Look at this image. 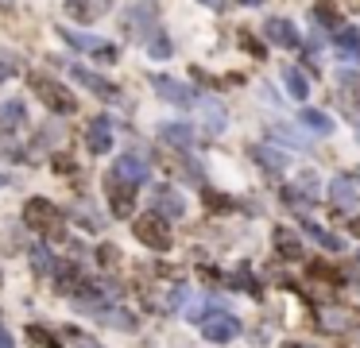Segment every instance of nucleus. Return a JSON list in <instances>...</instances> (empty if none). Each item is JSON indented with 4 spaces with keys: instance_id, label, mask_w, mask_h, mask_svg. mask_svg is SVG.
<instances>
[{
    "instance_id": "29",
    "label": "nucleus",
    "mask_w": 360,
    "mask_h": 348,
    "mask_svg": "<svg viewBox=\"0 0 360 348\" xmlns=\"http://www.w3.org/2000/svg\"><path fill=\"white\" fill-rule=\"evenodd\" d=\"M93 58H101V62H117V58H120V50L113 47V43H105V39H101V43H97V50H93Z\"/></svg>"
},
{
    "instance_id": "26",
    "label": "nucleus",
    "mask_w": 360,
    "mask_h": 348,
    "mask_svg": "<svg viewBox=\"0 0 360 348\" xmlns=\"http://www.w3.org/2000/svg\"><path fill=\"white\" fill-rule=\"evenodd\" d=\"M233 287H240V290H248V294H260V282L252 279V271L248 267H240V271L233 275Z\"/></svg>"
},
{
    "instance_id": "28",
    "label": "nucleus",
    "mask_w": 360,
    "mask_h": 348,
    "mask_svg": "<svg viewBox=\"0 0 360 348\" xmlns=\"http://www.w3.org/2000/svg\"><path fill=\"white\" fill-rule=\"evenodd\" d=\"M326 325L333 333H341V329H349L352 325V314H341V310H333V314H326Z\"/></svg>"
},
{
    "instance_id": "23",
    "label": "nucleus",
    "mask_w": 360,
    "mask_h": 348,
    "mask_svg": "<svg viewBox=\"0 0 360 348\" xmlns=\"http://www.w3.org/2000/svg\"><path fill=\"white\" fill-rule=\"evenodd\" d=\"M0 124H4V128L24 124V105H20V101H8V105H0Z\"/></svg>"
},
{
    "instance_id": "27",
    "label": "nucleus",
    "mask_w": 360,
    "mask_h": 348,
    "mask_svg": "<svg viewBox=\"0 0 360 348\" xmlns=\"http://www.w3.org/2000/svg\"><path fill=\"white\" fill-rule=\"evenodd\" d=\"M252 155L260 159V163H264V166H271V171H279V166H283V163H287V159H283V155H279V151H271V147H256V151H252Z\"/></svg>"
},
{
    "instance_id": "21",
    "label": "nucleus",
    "mask_w": 360,
    "mask_h": 348,
    "mask_svg": "<svg viewBox=\"0 0 360 348\" xmlns=\"http://www.w3.org/2000/svg\"><path fill=\"white\" fill-rule=\"evenodd\" d=\"M314 20H318L322 27H333V31L341 27V24H337V20H341V12H337L333 0H318V4H314Z\"/></svg>"
},
{
    "instance_id": "22",
    "label": "nucleus",
    "mask_w": 360,
    "mask_h": 348,
    "mask_svg": "<svg viewBox=\"0 0 360 348\" xmlns=\"http://www.w3.org/2000/svg\"><path fill=\"white\" fill-rule=\"evenodd\" d=\"M306 232H310V236L322 244V248H329V252H345V240H341V236H333V232L318 229V224H306Z\"/></svg>"
},
{
    "instance_id": "18",
    "label": "nucleus",
    "mask_w": 360,
    "mask_h": 348,
    "mask_svg": "<svg viewBox=\"0 0 360 348\" xmlns=\"http://www.w3.org/2000/svg\"><path fill=\"white\" fill-rule=\"evenodd\" d=\"M283 82H287V93H291L294 101H306V97H310V82H306V74H302L298 66H287V70H283Z\"/></svg>"
},
{
    "instance_id": "36",
    "label": "nucleus",
    "mask_w": 360,
    "mask_h": 348,
    "mask_svg": "<svg viewBox=\"0 0 360 348\" xmlns=\"http://www.w3.org/2000/svg\"><path fill=\"white\" fill-rule=\"evenodd\" d=\"M349 229H352V236H360V217H352V224H349Z\"/></svg>"
},
{
    "instance_id": "5",
    "label": "nucleus",
    "mask_w": 360,
    "mask_h": 348,
    "mask_svg": "<svg viewBox=\"0 0 360 348\" xmlns=\"http://www.w3.org/2000/svg\"><path fill=\"white\" fill-rule=\"evenodd\" d=\"M113 178L124 182V186H140V182H147V163H143L140 155H124L113 166Z\"/></svg>"
},
{
    "instance_id": "19",
    "label": "nucleus",
    "mask_w": 360,
    "mask_h": 348,
    "mask_svg": "<svg viewBox=\"0 0 360 348\" xmlns=\"http://www.w3.org/2000/svg\"><path fill=\"white\" fill-rule=\"evenodd\" d=\"M298 120H302L306 128H314L318 136H329V132H333V120H329V113H322V108H302Z\"/></svg>"
},
{
    "instance_id": "40",
    "label": "nucleus",
    "mask_w": 360,
    "mask_h": 348,
    "mask_svg": "<svg viewBox=\"0 0 360 348\" xmlns=\"http://www.w3.org/2000/svg\"><path fill=\"white\" fill-rule=\"evenodd\" d=\"M283 348H310V345H294V340H287V345Z\"/></svg>"
},
{
    "instance_id": "3",
    "label": "nucleus",
    "mask_w": 360,
    "mask_h": 348,
    "mask_svg": "<svg viewBox=\"0 0 360 348\" xmlns=\"http://www.w3.org/2000/svg\"><path fill=\"white\" fill-rule=\"evenodd\" d=\"M136 236H140V244H147V248H155V252L171 248V229L159 213H143L140 221H136Z\"/></svg>"
},
{
    "instance_id": "35",
    "label": "nucleus",
    "mask_w": 360,
    "mask_h": 348,
    "mask_svg": "<svg viewBox=\"0 0 360 348\" xmlns=\"http://www.w3.org/2000/svg\"><path fill=\"white\" fill-rule=\"evenodd\" d=\"M12 70H16V62H0V82H4V78H8Z\"/></svg>"
},
{
    "instance_id": "14",
    "label": "nucleus",
    "mask_w": 360,
    "mask_h": 348,
    "mask_svg": "<svg viewBox=\"0 0 360 348\" xmlns=\"http://www.w3.org/2000/svg\"><path fill=\"white\" fill-rule=\"evenodd\" d=\"M155 213L163 217V221H167V217H182V209H186V201L178 198L175 190H167V186H163V190H155Z\"/></svg>"
},
{
    "instance_id": "31",
    "label": "nucleus",
    "mask_w": 360,
    "mask_h": 348,
    "mask_svg": "<svg viewBox=\"0 0 360 348\" xmlns=\"http://www.w3.org/2000/svg\"><path fill=\"white\" fill-rule=\"evenodd\" d=\"M151 58H171L175 50H171V43L167 39H151V50H147Z\"/></svg>"
},
{
    "instance_id": "39",
    "label": "nucleus",
    "mask_w": 360,
    "mask_h": 348,
    "mask_svg": "<svg viewBox=\"0 0 360 348\" xmlns=\"http://www.w3.org/2000/svg\"><path fill=\"white\" fill-rule=\"evenodd\" d=\"M0 348H12V340H8V337H4V333H0Z\"/></svg>"
},
{
    "instance_id": "10",
    "label": "nucleus",
    "mask_w": 360,
    "mask_h": 348,
    "mask_svg": "<svg viewBox=\"0 0 360 348\" xmlns=\"http://www.w3.org/2000/svg\"><path fill=\"white\" fill-rule=\"evenodd\" d=\"M113 0H66V12L74 20H82V24H89V20H97L101 12H109Z\"/></svg>"
},
{
    "instance_id": "4",
    "label": "nucleus",
    "mask_w": 360,
    "mask_h": 348,
    "mask_svg": "<svg viewBox=\"0 0 360 348\" xmlns=\"http://www.w3.org/2000/svg\"><path fill=\"white\" fill-rule=\"evenodd\" d=\"M201 333H206V340H213V345H229V340H236V333H240V321H236L233 314H213V317H206Z\"/></svg>"
},
{
    "instance_id": "8",
    "label": "nucleus",
    "mask_w": 360,
    "mask_h": 348,
    "mask_svg": "<svg viewBox=\"0 0 360 348\" xmlns=\"http://www.w3.org/2000/svg\"><path fill=\"white\" fill-rule=\"evenodd\" d=\"M155 27H159V12L151 8V4L128 12V35H151Z\"/></svg>"
},
{
    "instance_id": "11",
    "label": "nucleus",
    "mask_w": 360,
    "mask_h": 348,
    "mask_svg": "<svg viewBox=\"0 0 360 348\" xmlns=\"http://www.w3.org/2000/svg\"><path fill=\"white\" fill-rule=\"evenodd\" d=\"M70 78H78V82H82L85 89H93L97 97H105V101L117 97V85H109L101 74H89V70H82V66H70Z\"/></svg>"
},
{
    "instance_id": "33",
    "label": "nucleus",
    "mask_w": 360,
    "mask_h": 348,
    "mask_svg": "<svg viewBox=\"0 0 360 348\" xmlns=\"http://www.w3.org/2000/svg\"><path fill=\"white\" fill-rule=\"evenodd\" d=\"M97 259H101V263H117V259H120V252L113 248V244H105V248H97Z\"/></svg>"
},
{
    "instance_id": "6",
    "label": "nucleus",
    "mask_w": 360,
    "mask_h": 348,
    "mask_svg": "<svg viewBox=\"0 0 360 348\" xmlns=\"http://www.w3.org/2000/svg\"><path fill=\"white\" fill-rule=\"evenodd\" d=\"M109 205H113V217H128L136 205V186H124L117 178H109Z\"/></svg>"
},
{
    "instance_id": "2",
    "label": "nucleus",
    "mask_w": 360,
    "mask_h": 348,
    "mask_svg": "<svg viewBox=\"0 0 360 348\" xmlns=\"http://www.w3.org/2000/svg\"><path fill=\"white\" fill-rule=\"evenodd\" d=\"M31 89H35V97H39L50 113H66V116L78 113V101H74V93H70L66 85L50 82V78H31Z\"/></svg>"
},
{
    "instance_id": "38",
    "label": "nucleus",
    "mask_w": 360,
    "mask_h": 348,
    "mask_svg": "<svg viewBox=\"0 0 360 348\" xmlns=\"http://www.w3.org/2000/svg\"><path fill=\"white\" fill-rule=\"evenodd\" d=\"M201 4H210V8H221V4H225V0H201Z\"/></svg>"
},
{
    "instance_id": "32",
    "label": "nucleus",
    "mask_w": 360,
    "mask_h": 348,
    "mask_svg": "<svg viewBox=\"0 0 360 348\" xmlns=\"http://www.w3.org/2000/svg\"><path fill=\"white\" fill-rule=\"evenodd\" d=\"M240 43H244V50H248V55H256V58H264V55H268V50H264L260 43L252 39V35H240Z\"/></svg>"
},
{
    "instance_id": "41",
    "label": "nucleus",
    "mask_w": 360,
    "mask_h": 348,
    "mask_svg": "<svg viewBox=\"0 0 360 348\" xmlns=\"http://www.w3.org/2000/svg\"><path fill=\"white\" fill-rule=\"evenodd\" d=\"M0 186H4V174H0Z\"/></svg>"
},
{
    "instance_id": "30",
    "label": "nucleus",
    "mask_w": 360,
    "mask_h": 348,
    "mask_svg": "<svg viewBox=\"0 0 360 348\" xmlns=\"http://www.w3.org/2000/svg\"><path fill=\"white\" fill-rule=\"evenodd\" d=\"M50 166H55V174H74L78 171L70 155H55V159H50Z\"/></svg>"
},
{
    "instance_id": "25",
    "label": "nucleus",
    "mask_w": 360,
    "mask_h": 348,
    "mask_svg": "<svg viewBox=\"0 0 360 348\" xmlns=\"http://www.w3.org/2000/svg\"><path fill=\"white\" fill-rule=\"evenodd\" d=\"M206 205H210V213H229V209H233V198H225V194H213V190H206Z\"/></svg>"
},
{
    "instance_id": "13",
    "label": "nucleus",
    "mask_w": 360,
    "mask_h": 348,
    "mask_svg": "<svg viewBox=\"0 0 360 348\" xmlns=\"http://www.w3.org/2000/svg\"><path fill=\"white\" fill-rule=\"evenodd\" d=\"M333 43L341 58H360V27H337Z\"/></svg>"
},
{
    "instance_id": "9",
    "label": "nucleus",
    "mask_w": 360,
    "mask_h": 348,
    "mask_svg": "<svg viewBox=\"0 0 360 348\" xmlns=\"http://www.w3.org/2000/svg\"><path fill=\"white\" fill-rule=\"evenodd\" d=\"M264 35L279 47H298V31H294L291 20H264Z\"/></svg>"
},
{
    "instance_id": "24",
    "label": "nucleus",
    "mask_w": 360,
    "mask_h": 348,
    "mask_svg": "<svg viewBox=\"0 0 360 348\" xmlns=\"http://www.w3.org/2000/svg\"><path fill=\"white\" fill-rule=\"evenodd\" d=\"M201 116H206L210 132H221V128H225V108L213 105V101H206V105H201Z\"/></svg>"
},
{
    "instance_id": "16",
    "label": "nucleus",
    "mask_w": 360,
    "mask_h": 348,
    "mask_svg": "<svg viewBox=\"0 0 360 348\" xmlns=\"http://www.w3.org/2000/svg\"><path fill=\"white\" fill-rule=\"evenodd\" d=\"M159 140L171 143V147H178V151H186L194 143V132H190V124H163L159 128Z\"/></svg>"
},
{
    "instance_id": "20",
    "label": "nucleus",
    "mask_w": 360,
    "mask_h": 348,
    "mask_svg": "<svg viewBox=\"0 0 360 348\" xmlns=\"http://www.w3.org/2000/svg\"><path fill=\"white\" fill-rule=\"evenodd\" d=\"M59 39L66 43V47H74V50H85V55H93V50H97V43H101V39H93V35L70 31V27H59Z\"/></svg>"
},
{
    "instance_id": "15",
    "label": "nucleus",
    "mask_w": 360,
    "mask_h": 348,
    "mask_svg": "<svg viewBox=\"0 0 360 348\" xmlns=\"http://www.w3.org/2000/svg\"><path fill=\"white\" fill-rule=\"evenodd\" d=\"M85 140H89V151H93V155H101V151H109V147H113L109 120H105V116H101V120H93V124H89V136H85Z\"/></svg>"
},
{
    "instance_id": "17",
    "label": "nucleus",
    "mask_w": 360,
    "mask_h": 348,
    "mask_svg": "<svg viewBox=\"0 0 360 348\" xmlns=\"http://www.w3.org/2000/svg\"><path fill=\"white\" fill-rule=\"evenodd\" d=\"M275 252H279L283 259H291V263H294V259H302V240L294 236L291 229H279V232H275Z\"/></svg>"
},
{
    "instance_id": "34",
    "label": "nucleus",
    "mask_w": 360,
    "mask_h": 348,
    "mask_svg": "<svg viewBox=\"0 0 360 348\" xmlns=\"http://www.w3.org/2000/svg\"><path fill=\"white\" fill-rule=\"evenodd\" d=\"M31 259H35V263H39V271H50V256H47V252H43V248H39V252H35V256H31Z\"/></svg>"
},
{
    "instance_id": "12",
    "label": "nucleus",
    "mask_w": 360,
    "mask_h": 348,
    "mask_svg": "<svg viewBox=\"0 0 360 348\" xmlns=\"http://www.w3.org/2000/svg\"><path fill=\"white\" fill-rule=\"evenodd\" d=\"M360 198V182H352V178H333L329 182V201L333 205H357Z\"/></svg>"
},
{
    "instance_id": "1",
    "label": "nucleus",
    "mask_w": 360,
    "mask_h": 348,
    "mask_svg": "<svg viewBox=\"0 0 360 348\" xmlns=\"http://www.w3.org/2000/svg\"><path fill=\"white\" fill-rule=\"evenodd\" d=\"M24 221L31 224L35 232H47V236H55V240H59V232H62V209L50 205L47 198H31V201L24 205Z\"/></svg>"
},
{
    "instance_id": "37",
    "label": "nucleus",
    "mask_w": 360,
    "mask_h": 348,
    "mask_svg": "<svg viewBox=\"0 0 360 348\" xmlns=\"http://www.w3.org/2000/svg\"><path fill=\"white\" fill-rule=\"evenodd\" d=\"M240 4H248V8H260L264 0H240Z\"/></svg>"
},
{
    "instance_id": "7",
    "label": "nucleus",
    "mask_w": 360,
    "mask_h": 348,
    "mask_svg": "<svg viewBox=\"0 0 360 348\" xmlns=\"http://www.w3.org/2000/svg\"><path fill=\"white\" fill-rule=\"evenodd\" d=\"M151 85H155V93H159L163 101H171V105H190L194 93L186 89L182 82H175V78H151Z\"/></svg>"
}]
</instances>
